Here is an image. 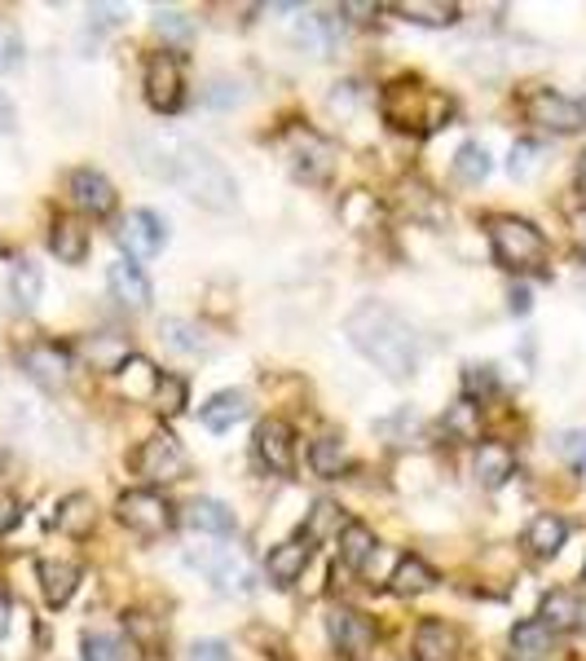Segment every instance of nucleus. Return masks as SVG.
<instances>
[{
    "instance_id": "nucleus-1",
    "label": "nucleus",
    "mask_w": 586,
    "mask_h": 661,
    "mask_svg": "<svg viewBox=\"0 0 586 661\" xmlns=\"http://www.w3.org/2000/svg\"><path fill=\"white\" fill-rule=\"evenodd\" d=\"M132 150H137V164H141L150 177L177 186V190H181L186 199H195L199 208H212V213L235 208V195H238L235 177H230L226 164L212 159L203 146H195V141H186V137H177V132H150V137H137Z\"/></svg>"
},
{
    "instance_id": "nucleus-2",
    "label": "nucleus",
    "mask_w": 586,
    "mask_h": 661,
    "mask_svg": "<svg viewBox=\"0 0 586 661\" xmlns=\"http://www.w3.org/2000/svg\"><path fill=\"white\" fill-rule=\"evenodd\" d=\"M345 331H349L352 348L361 357H370L384 375L393 379H406L419 371V335L415 327L384 300H361L345 318Z\"/></svg>"
},
{
    "instance_id": "nucleus-3",
    "label": "nucleus",
    "mask_w": 586,
    "mask_h": 661,
    "mask_svg": "<svg viewBox=\"0 0 586 661\" xmlns=\"http://www.w3.org/2000/svg\"><path fill=\"white\" fill-rule=\"evenodd\" d=\"M379 107H384V119H388L393 128H441V124L450 119V102H446L441 93L424 89L419 80H397V85H388L384 98H379Z\"/></svg>"
},
{
    "instance_id": "nucleus-4",
    "label": "nucleus",
    "mask_w": 586,
    "mask_h": 661,
    "mask_svg": "<svg viewBox=\"0 0 586 661\" xmlns=\"http://www.w3.org/2000/svg\"><path fill=\"white\" fill-rule=\"evenodd\" d=\"M489 243H494V256L498 265L525 274V269H538L547 260V238L520 217H494L489 220Z\"/></svg>"
},
{
    "instance_id": "nucleus-5",
    "label": "nucleus",
    "mask_w": 586,
    "mask_h": 661,
    "mask_svg": "<svg viewBox=\"0 0 586 661\" xmlns=\"http://www.w3.org/2000/svg\"><path fill=\"white\" fill-rule=\"evenodd\" d=\"M116 516L132 534H141V539H159V534H168L172 521H177L172 507H168V499L155 494V490H128V494H119Z\"/></svg>"
},
{
    "instance_id": "nucleus-6",
    "label": "nucleus",
    "mask_w": 586,
    "mask_h": 661,
    "mask_svg": "<svg viewBox=\"0 0 586 661\" xmlns=\"http://www.w3.org/2000/svg\"><path fill=\"white\" fill-rule=\"evenodd\" d=\"M186 564L190 569H199L203 578H212L217 582V591H251V564H247V555L235 547H203V551H190L186 555Z\"/></svg>"
},
{
    "instance_id": "nucleus-7",
    "label": "nucleus",
    "mask_w": 586,
    "mask_h": 661,
    "mask_svg": "<svg viewBox=\"0 0 586 661\" xmlns=\"http://www.w3.org/2000/svg\"><path fill=\"white\" fill-rule=\"evenodd\" d=\"M132 467H137V476H146L150 485L181 481V476H186V450L177 445V437L155 433L150 441H141V450L132 454Z\"/></svg>"
},
{
    "instance_id": "nucleus-8",
    "label": "nucleus",
    "mask_w": 586,
    "mask_h": 661,
    "mask_svg": "<svg viewBox=\"0 0 586 661\" xmlns=\"http://www.w3.org/2000/svg\"><path fill=\"white\" fill-rule=\"evenodd\" d=\"M525 115H529V124L552 128V132H583L586 128V102H574L552 89H534L525 98Z\"/></svg>"
},
{
    "instance_id": "nucleus-9",
    "label": "nucleus",
    "mask_w": 586,
    "mask_h": 661,
    "mask_svg": "<svg viewBox=\"0 0 586 661\" xmlns=\"http://www.w3.org/2000/svg\"><path fill=\"white\" fill-rule=\"evenodd\" d=\"M18 366L27 371V379H36V384L49 388V393L71 379V353H67L62 344H53V339L27 344V348L18 353Z\"/></svg>"
},
{
    "instance_id": "nucleus-10",
    "label": "nucleus",
    "mask_w": 586,
    "mask_h": 661,
    "mask_svg": "<svg viewBox=\"0 0 586 661\" xmlns=\"http://www.w3.org/2000/svg\"><path fill=\"white\" fill-rule=\"evenodd\" d=\"M146 102L163 115L181 107V58L177 53H150L146 62Z\"/></svg>"
},
{
    "instance_id": "nucleus-11",
    "label": "nucleus",
    "mask_w": 586,
    "mask_h": 661,
    "mask_svg": "<svg viewBox=\"0 0 586 661\" xmlns=\"http://www.w3.org/2000/svg\"><path fill=\"white\" fill-rule=\"evenodd\" d=\"M119 247L132 256V260H150L163 243H168V225L155 217V213H146V208H137V213H128V217L119 220L116 229Z\"/></svg>"
},
{
    "instance_id": "nucleus-12",
    "label": "nucleus",
    "mask_w": 586,
    "mask_h": 661,
    "mask_svg": "<svg viewBox=\"0 0 586 661\" xmlns=\"http://www.w3.org/2000/svg\"><path fill=\"white\" fill-rule=\"evenodd\" d=\"M327 627H331V640L340 644V653H349L352 661H361L375 649V627H370V618H361L357 609H336Z\"/></svg>"
},
{
    "instance_id": "nucleus-13",
    "label": "nucleus",
    "mask_w": 586,
    "mask_h": 661,
    "mask_svg": "<svg viewBox=\"0 0 586 661\" xmlns=\"http://www.w3.org/2000/svg\"><path fill=\"white\" fill-rule=\"evenodd\" d=\"M287 146L296 150V172L300 177H309V181H318V177H327L331 172V141H322L318 132H309V128H291L287 132Z\"/></svg>"
},
{
    "instance_id": "nucleus-14",
    "label": "nucleus",
    "mask_w": 586,
    "mask_h": 661,
    "mask_svg": "<svg viewBox=\"0 0 586 661\" xmlns=\"http://www.w3.org/2000/svg\"><path fill=\"white\" fill-rule=\"evenodd\" d=\"M256 454H260V463L269 467V472H291V463H296V445H291V428L282 424V420H265L260 428H256Z\"/></svg>"
},
{
    "instance_id": "nucleus-15",
    "label": "nucleus",
    "mask_w": 586,
    "mask_h": 661,
    "mask_svg": "<svg viewBox=\"0 0 586 661\" xmlns=\"http://www.w3.org/2000/svg\"><path fill=\"white\" fill-rule=\"evenodd\" d=\"M71 199H76V208H85L93 217H107L116 208V186L93 168H76L71 172Z\"/></svg>"
},
{
    "instance_id": "nucleus-16",
    "label": "nucleus",
    "mask_w": 586,
    "mask_h": 661,
    "mask_svg": "<svg viewBox=\"0 0 586 661\" xmlns=\"http://www.w3.org/2000/svg\"><path fill=\"white\" fill-rule=\"evenodd\" d=\"M471 472H476V481H480L485 490H498V485L516 472V450L503 445V441H480V445H476V463H471Z\"/></svg>"
},
{
    "instance_id": "nucleus-17",
    "label": "nucleus",
    "mask_w": 586,
    "mask_h": 661,
    "mask_svg": "<svg viewBox=\"0 0 586 661\" xmlns=\"http://www.w3.org/2000/svg\"><path fill=\"white\" fill-rule=\"evenodd\" d=\"M305 569H309V543H305V539L278 543V547L269 551V560H265V573H269L274 586H291V582H300Z\"/></svg>"
},
{
    "instance_id": "nucleus-18",
    "label": "nucleus",
    "mask_w": 586,
    "mask_h": 661,
    "mask_svg": "<svg viewBox=\"0 0 586 661\" xmlns=\"http://www.w3.org/2000/svg\"><path fill=\"white\" fill-rule=\"evenodd\" d=\"M107 287H111V296H116L123 309H146V305H150V283H146V274H141L137 265H128V260H116V265L107 269Z\"/></svg>"
},
{
    "instance_id": "nucleus-19",
    "label": "nucleus",
    "mask_w": 586,
    "mask_h": 661,
    "mask_svg": "<svg viewBox=\"0 0 586 661\" xmlns=\"http://www.w3.org/2000/svg\"><path fill=\"white\" fill-rule=\"evenodd\" d=\"M181 521H186L195 534H217V539L235 534V512H230L226 503H217V499H195Z\"/></svg>"
},
{
    "instance_id": "nucleus-20",
    "label": "nucleus",
    "mask_w": 586,
    "mask_h": 661,
    "mask_svg": "<svg viewBox=\"0 0 586 661\" xmlns=\"http://www.w3.org/2000/svg\"><path fill=\"white\" fill-rule=\"evenodd\" d=\"M49 251L58 260H67V265H80L89 256V229L76 217H58L53 229H49Z\"/></svg>"
},
{
    "instance_id": "nucleus-21",
    "label": "nucleus",
    "mask_w": 586,
    "mask_h": 661,
    "mask_svg": "<svg viewBox=\"0 0 586 661\" xmlns=\"http://www.w3.org/2000/svg\"><path fill=\"white\" fill-rule=\"evenodd\" d=\"M247 393H238V388H226V393H217L203 411H199V420H203V428H212V433H230L235 424L247 420Z\"/></svg>"
},
{
    "instance_id": "nucleus-22",
    "label": "nucleus",
    "mask_w": 586,
    "mask_h": 661,
    "mask_svg": "<svg viewBox=\"0 0 586 661\" xmlns=\"http://www.w3.org/2000/svg\"><path fill=\"white\" fill-rule=\"evenodd\" d=\"M565 539H569V525H565L560 516H552V512L534 516V521H529V530H525V547L534 551L538 560H552L556 551L565 547Z\"/></svg>"
},
{
    "instance_id": "nucleus-23",
    "label": "nucleus",
    "mask_w": 586,
    "mask_h": 661,
    "mask_svg": "<svg viewBox=\"0 0 586 661\" xmlns=\"http://www.w3.org/2000/svg\"><path fill=\"white\" fill-rule=\"evenodd\" d=\"M76 582H80V569L76 564H67V560H40V591H44V600L53 609L76 595Z\"/></svg>"
},
{
    "instance_id": "nucleus-24",
    "label": "nucleus",
    "mask_w": 586,
    "mask_h": 661,
    "mask_svg": "<svg viewBox=\"0 0 586 661\" xmlns=\"http://www.w3.org/2000/svg\"><path fill=\"white\" fill-rule=\"evenodd\" d=\"M455 649L459 640L446 622H424L415 631V661H455Z\"/></svg>"
},
{
    "instance_id": "nucleus-25",
    "label": "nucleus",
    "mask_w": 586,
    "mask_h": 661,
    "mask_svg": "<svg viewBox=\"0 0 586 661\" xmlns=\"http://www.w3.org/2000/svg\"><path fill=\"white\" fill-rule=\"evenodd\" d=\"M552 635H560V631H574L578 622H583V600L574 595V591H552L547 600H543V618H538Z\"/></svg>"
},
{
    "instance_id": "nucleus-26",
    "label": "nucleus",
    "mask_w": 586,
    "mask_h": 661,
    "mask_svg": "<svg viewBox=\"0 0 586 661\" xmlns=\"http://www.w3.org/2000/svg\"><path fill=\"white\" fill-rule=\"evenodd\" d=\"M93 521H98V507H93L89 494H67V499L58 503V516H53V525H58L62 534H76V539L89 534Z\"/></svg>"
},
{
    "instance_id": "nucleus-27",
    "label": "nucleus",
    "mask_w": 586,
    "mask_h": 661,
    "mask_svg": "<svg viewBox=\"0 0 586 661\" xmlns=\"http://www.w3.org/2000/svg\"><path fill=\"white\" fill-rule=\"evenodd\" d=\"M85 357H89L98 371H123L128 357H132V348H128L123 335H93V339H85Z\"/></svg>"
},
{
    "instance_id": "nucleus-28",
    "label": "nucleus",
    "mask_w": 586,
    "mask_h": 661,
    "mask_svg": "<svg viewBox=\"0 0 586 661\" xmlns=\"http://www.w3.org/2000/svg\"><path fill=\"white\" fill-rule=\"evenodd\" d=\"M433 582H437V573H433L419 555H406V560L393 569V582H388V586H393L397 595H419V591H428Z\"/></svg>"
},
{
    "instance_id": "nucleus-29",
    "label": "nucleus",
    "mask_w": 586,
    "mask_h": 661,
    "mask_svg": "<svg viewBox=\"0 0 586 661\" xmlns=\"http://www.w3.org/2000/svg\"><path fill=\"white\" fill-rule=\"evenodd\" d=\"M159 335H163V344H168L172 353H203V348H208L203 327H199V323H186V318H163Z\"/></svg>"
},
{
    "instance_id": "nucleus-30",
    "label": "nucleus",
    "mask_w": 586,
    "mask_h": 661,
    "mask_svg": "<svg viewBox=\"0 0 586 661\" xmlns=\"http://www.w3.org/2000/svg\"><path fill=\"white\" fill-rule=\"evenodd\" d=\"M370 555H375V534H370L366 525L349 521V525L340 530V560H345L349 569H366Z\"/></svg>"
},
{
    "instance_id": "nucleus-31",
    "label": "nucleus",
    "mask_w": 586,
    "mask_h": 661,
    "mask_svg": "<svg viewBox=\"0 0 586 661\" xmlns=\"http://www.w3.org/2000/svg\"><path fill=\"white\" fill-rule=\"evenodd\" d=\"M40 292H44V278H40V269H36L31 260H18V265L9 269V296H13L22 309H31V305L40 300Z\"/></svg>"
},
{
    "instance_id": "nucleus-32",
    "label": "nucleus",
    "mask_w": 586,
    "mask_h": 661,
    "mask_svg": "<svg viewBox=\"0 0 586 661\" xmlns=\"http://www.w3.org/2000/svg\"><path fill=\"white\" fill-rule=\"evenodd\" d=\"M511 649L520 653V658H543L547 649H552V631L538 622V618H529V622H520L516 631H511Z\"/></svg>"
},
{
    "instance_id": "nucleus-33",
    "label": "nucleus",
    "mask_w": 586,
    "mask_h": 661,
    "mask_svg": "<svg viewBox=\"0 0 586 661\" xmlns=\"http://www.w3.org/2000/svg\"><path fill=\"white\" fill-rule=\"evenodd\" d=\"M397 13H406L410 22H424V27H450L459 22V4H424V0H410V4H393Z\"/></svg>"
},
{
    "instance_id": "nucleus-34",
    "label": "nucleus",
    "mask_w": 586,
    "mask_h": 661,
    "mask_svg": "<svg viewBox=\"0 0 586 661\" xmlns=\"http://www.w3.org/2000/svg\"><path fill=\"white\" fill-rule=\"evenodd\" d=\"M441 428H446V437H455V441H476L480 437V415H476V406L464 397L459 406H450V411H446Z\"/></svg>"
},
{
    "instance_id": "nucleus-35",
    "label": "nucleus",
    "mask_w": 586,
    "mask_h": 661,
    "mask_svg": "<svg viewBox=\"0 0 586 661\" xmlns=\"http://www.w3.org/2000/svg\"><path fill=\"white\" fill-rule=\"evenodd\" d=\"M455 177L459 181H468V186H480L485 177H489V155H485V146H459V155H455Z\"/></svg>"
},
{
    "instance_id": "nucleus-36",
    "label": "nucleus",
    "mask_w": 586,
    "mask_h": 661,
    "mask_svg": "<svg viewBox=\"0 0 586 661\" xmlns=\"http://www.w3.org/2000/svg\"><path fill=\"white\" fill-rule=\"evenodd\" d=\"M309 463H314L318 476H340V467H345V445H340V437L314 441L309 445Z\"/></svg>"
},
{
    "instance_id": "nucleus-37",
    "label": "nucleus",
    "mask_w": 586,
    "mask_h": 661,
    "mask_svg": "<svg viewBox=\"0 0 586 661\" xmlns=\"http://www.w3.org/2000/svg\"><path fill=\"white\" fill-rule=\"evenodd\" d=\"M331 530H345V525H340V507H336L331 499H318V503H314V512H309V525H305V534H300V539H305V543H318V539H327Z\"/></svg>"
},
{
    "instance_id": "nucleus-38",
    "label": "nucleus",
    "mask_w": 586,
    "mask_h": 661,
    "mask_svg": "<svg viewBox=\"0 0 586 661\" xmlns=\"http://www.w3.org/2000/svg\"><path fill=\"white\" fill-rule=\"evenodd\" d=\"M155 31H159L163 40H172V45H190V40H195V22H190L181 9H159V13H155Z\"/></svg>"
},
{
    "instance_id": "nucleus-39",
    "label": "nucleus",
    "mask_w": 586,
    "mask_h": 661,
    "mask_svg": "<svg viewBox=\"0 0 586 661\" xmlns=\"http://www.w3.org/2000/svg\"><path fill=\"white\" fill-rule=\"evenodd\" d=\"M155 402L163 415H181L186 411V379L177 375H155Z\"/></svg>"
},
{
    "instance_id": "nucleus-40",
    "label": "nucleus",
    "mask_w": 586,
    "mask_h": 661,
    "mask_svg": "<svg viewBox=\"0 0 586 661\" xmlns=\"http://www.w3.org/2000/svg\"><path fill=\"white\" fill-rule=\"evenodd\" d=\"M123 640L116 635H85V661H123Z\"/></svg>"
},
{
    "instance_id": "nucleus-41",
    "label": "nucleus",
    "mask_w": 586,
    "mask_h": 661,
    "mask_svg": "<svg viewBox=\"0 0 586 661\" xmlns=\"http://www.w3.org/2000/svg\"><path fill=\"white\" fill-rule=\"evenodd\" d=\"M18 62H22V36L9 22H0V76L13 71Z\"/></svg>"
},
{
    "instance_id": "nucleus-42",
    "label": "nucleus",
    "mask_w": 586,
    "mask_h": 661,
    "mask_svg": "<svg viewBox=\"0 0 586 661\" xmlns=\"http://www.w3.org/2000/svg\"><path fill=\"white\" fill-rule=\"evenodd\" d=\"M556 450H560V458H569L574 467H586V428L560 433V437H556Z\"/></svg>"
},
{
    "instance_id": "nucleus-43",
    "label": "nucleus",
    "mask_w": 586,
    "mask_h": 661,
    "mask_svg": "<svg viewBox=\"0 0 586 661\" xmlns=\"http://www.w3.org/2000/svg\"><path fill=\"white\" fill-rule=\"evenodd\" d=\"M494 384H498V379H494V366H468V375H464L468 402L476 397V393H480V397H485V393H494Z\"/></svg>"
},
{
    "instance_id": "nucleus-44",
    "label": "nucleus",
    "mask_w": 586,
    "mask_h": 661,
    "mask_svg": "<svg viewBox=\"0 0 586 661\" xmlns=\"http://www.w3.org/2000/svg\"><path fill=\"white\" fill-rule=\"evenodd\" d=\"M190 661H230V644H221V640H199V644H190Z\"/></svg>"
},
{
    "instance_id": "nucleus-45",
    "label": "nucleus",
    "mask_w": 586,
    "mask_h": 661,
    "mask_svg": "<svg viewBox=\"0 0 586 661\" xmlns=\"http://www.w3.org/2000/svg\"><path fill=\"white\" fill-rule=\"evenodd\" d=\"M18 516H22L18 499H0V534H9V530L18 525Z\"/></svg>"
},
{
    "instance_id": "nucleus-46",
    "label": "nucleus",
    "mask_w": 586,
    "mask_h": 661,
    "mask_svg": "<svg viewBox=\"0 0 586 661\" xmlns=\"http://www.w3.org/2000/svg\"><path fill=\"white\" fill-rule=\"evenodd\" d=\"M212 89H235L238 93V85H230V80H221V85H212ZM208 102H212V107H230V93H208Z\"/></svg>"
},
{
    "instance_id": "nucleus-47",
    "label": "nucleus",
    "mask_w": 586,
    "mask_h": 661,
    "mask_svg": "<svg viewBox=\"0 0 586 661\" xmlns=\"http://www.w3.org/2000/svg\"><path fill=\"white\" fill-rule=\"evenodd\" d=\"M13 128V102L0 93V132H9Z\"/></svg>"
},
{
    "instance_id": "nucleus-48",
    "label": "nucleus",
    "mask_w": 586,
    "mask_h": 661,
    "mask_svg": "<svg viewBox=\"0 0 586 661\" xmlns=\"http://www.w3.org/2000/svg\"><path fill=\"white\" fill-rule=\"evenodd\" d=\"M511 314H529V292L525 287L511 292Z\"/></svg>"
},
{
    "instance_id": "nucleus-49",
    "label": "nucleus",
    "mask_w": 586,
    "mask_h": 661,
    "mask_svg": "<svg viewBox=\"0 0 586 661\" xmlns=\"http://www.w3.org/2000/svg\"><path fill=\"white\" fill-rule=\"evenodd\" d=\"M574 238H578V247L586 251V213H578V217H574Z\"/></svg>"
},
{
    "instance_id": "nucleus-50",
    "label": "nucleus",
    "mask_w": 586,
    "mask_h": 661,
    "mask_svg": "<svg viewBox=\"0 0 586 661\" xmlns=\"http://www.w3.org/2000/svg\"><path fill=\"white\" fill-rule=\"evenodd\" d=\"M4 627H9V604H4V595H0V635H4Z\"/></svg>"
},
{
    "instance_id": "nucleus-51",
    "label": "nucleus",
    "mask_w": 586,
    "mask_h": 661,
    "mask_svg": "<svg viewBox=\"0 0 586 661\" xmlns=\"http://www.w3.org/2000/svg\"><path fill=\"white\" fill-rule=\"evenodd\" d=\"M578 190L586 195V155H583V164H578Z\"/></svg>"
},
{
    "instance_id": "nucleus-52",
    "label": "nucleus",
    "mask_w": 586,
    "mask_h": 661,
    "mask_svg": "<svg viewBox=\"0 0 586 661\" xmlns=\"http://www.w3.org/2000/svg\"><path fill=\"white\" fill-rule=\"evenodd\" d=\"M141 661H159V658H155V653H146V658H141Z\"/></svg>"
},
{
    "instance_id": "nucleus-53",
    "label": "nucleus",
    "mask_w": 586,
    "mask_h": 661,
    "mask_svg": "<svg viewBox=\"0 0 586 661\" xmlns=\"http://www.w3.org/2000/svg\"><path fill=\"white\" fill-rule=\"evenodd\" d=\"M583 578H586V564H583Z\"/></svg>"
}]
</instances>
